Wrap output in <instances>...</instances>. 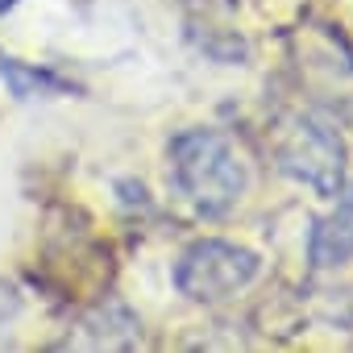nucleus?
<instances>
[{
    "label": "nucleus",
    "instance_id": "nucleus-6",
    "mask_svg": "<svg viewBox=\"0 0 353 353\" xmlns=\"http://www.w3.org/2000/svg\"><path fill=\"white\" fill-rule=\"evenodd\" d=\"M13 5H17V0H0V13H9Z\"/></svg>",
    "mask_w": 353,
    "mask_h": 353
},
{
    "label": "nucleus",
    "instance_id": "nucleus-5",
    "mask_svg": "<svg viewBox=\"0 0 353 353\" xmlns=\"http://www.w3.org/2000/svg\"><path fill=\"white\" fill-rule=\"evenodd\" d=\"M17 312H21V295H17L9 283H0V324H9Z\"/></svg>",
    "mask_w": 353,
    "mask_h": 353
},
{
    "label": "nucleus",
    "instance_id": "nucleus-1",
    "mask_svg": "<svg viewBox=\"0 0 353 353\" xmlns=\"http://www.w3.org/2000/svg\"><path fill=\"white\" fill-rule=\"evenodd\" d=\"M170 174L188 204L225 216L250 188V166L221 129H188L170 141Z\"/></svg>",
    "mask_w": 353,
    "mask_h": 353
},
{
    "label": "nucleus",
    "instance_id": "nucleus-4",
    "mask_svg": "<svg viewBox=\"0 0 353 353\" xmlns=\"http://www.w3.org/2000/svg\"><path fill=\"white\" fill-rule=\"evenodd\" d=\"M349 258H353V192L312 233V262L316 266H345Z\"/></svg>",
    "mask_w": 353,
    "mask_h": 353
},
{
    "label": "nucleus",
    "instance_id": "nucleus-3",
    "mask_svg": "<svg viewBox=\"0 0 353 353\" xmlns=\"http://www.w3.org/2000/svg\"><path fill=\"white\" fill-rule=\"evenodd\" d=\"M258 270H262V258L254 250L208 237V241H196L179 254V262H174V287L196 303H216V299L245 291L258 279Z\"/></svg>",
    "mask_w": 353,
    "mask_h": 353
},
{
    "label": "nucleus",
    "instance_id": "nucleus-2",
    "mask_svg": "<svg viewBox=\"0 0 353 353\" xmlns=\"http://www.w3.org/2000/svg\"><path fill=\"white\" fill-rule=\"evenodd\" d=\"M274 158L291 179L307 183L316 196L332 200L345 188V141L332 125L295 112L274 133Z\"/></svg>",
    "mask_w": 353,
    "mask_h": 353
}]
</instances>
